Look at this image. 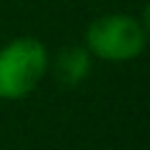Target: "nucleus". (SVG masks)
Instances as JSON below:
<instances>
[{
  "label": "nucleus",
  "mask_w": 150,
  "mask_h": 150,
  "mask_svg": "<svg viewBox=\"0 0 150 150\" xmlns=\"http://www.w3.org/2000/svg\"><path fill=\"white\" fill-rule=\"evenodd\" d=\"M48 50L35 38H18L0 48V98L20 100L30 95L48 73Z\"/></svg>",
  "instance_id": "1"
},
{
  "label": "nucleus",
  "mask_w": 150,
  "mask_h": 150,
  "mask_svg": "<svg viewBox=\"0 0 150 150\" xmlns=\"http://www.w3.org/2000/svg\"><path fill=\"white\" fill-rule=\"evenodd\" d=\"M145 30L143 23L125 13L95 18L85 33L88 53L108 63H125L143 53L145 48Z\"/></svg>",
  "instance_id": "2"
},
{
  "label": "nucleus",
  "mask_w": 150,
  "mask_h": 150,
  "mask_svg": "<svg viewBox=\"0 0 150 150\" xmlns=\"http://www.w3.org/2000/svg\"><path fill=\"white\" fill-rule=\"evenodd\" d=\"M55 73H58L60 83H65V85H78L90 73V53L83 50V48H65L58 55Z\"/></svg>",
  "instance_id": "3"
},
{
  "label": "nucleus",
  "mask_w": 150,
  "mask_h": 150,
  "mask_svg": "<svg viewBox=\"0 0 150 150\" xmlns=\"http://www.w3.org/2000/svg\"><path fill=\"white\" fill-rule=\"evenodd\" d=\"M143 30H145V35H150V3L143 13Z\"/></svg>",
  "instance_id": "4"
}]
</instances>
